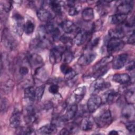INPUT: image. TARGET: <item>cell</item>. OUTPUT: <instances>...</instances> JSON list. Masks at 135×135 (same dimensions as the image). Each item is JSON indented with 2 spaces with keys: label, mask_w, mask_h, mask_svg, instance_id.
Instances as JSON below:
<instances>
[{
  "label": "cell",
  "mask_w": 135,
  "mask_h": 135,
  "mask_svg": "<svg viewBox=\"0 0 135 135\" xmlns=\"http://www.w3.org/2000/svg\"><path fill=\"white\" fill-rule=\"evenodd\" d=\"M61 26L63 31L67 34L72 33L75 29V24L73 22L70 20L64 21L62 23Z\"/></svg>",
  "instance_id": "cell-25"
},
{
  "label": "cell",
  "mask_w": 135,
  "mask_h": 135,
  "mask_svg": "<svg viewBox=\"0 0 135 135\" xmlns=\"http://www.w3.org/2000/svg\"><path fill=\"white\" fill-rule=\"evenodd\" d=\"M127 18V15L116 13L110 17V22L112 24L119 25L125 22Z\"/></svg>",
  "instance_id": "cell-22"
},
{
  "label": "cell",
  "mask_w": 135,
  "mask_h": 135,
  "mask_svg": "<svg viewBox=\"0 0 135 135\" xmlns=\"http://www.w3.org/2000/svg\"><path fill=\"white\" fill-rule=\"evenodd\" d=\"M21 121V114L18 111L14 112L9 119L10 126L12 128H17L20 127Z\"/></svg>",
  "instance_id": "cell-23"
},
{
  "label": "cell",
  "mask_w": 135,
  "mask_h": 135,
  "mask_svg": "<svg viewBox=\"0 0 135 135\" xmlns=\"http://www.w3.org/2000/svg\"><path fill=\"white\" fill-rule=\"evenodd\" d=\"M134 61H131L128 63V64L127 66L126 69L128 71H132L134 70Z\"/></svg>",
  "instance_id": "cell-48"
},
{
  "label": "cell",
  "mask_w": 135,
  "mask_h": 135,
  "mask_svg": "<svg viewBox=\"0 0 135 135\" xmlns=\"http://www.w3.org/2000/svg\"><path fill=\"white\" fill-rule=\"evenodd\" d=\"M112 80L120 84H125L130 81L131 78L127 73H117L113 75Z\"/></svg>",
  "instance_id": "cell-17"
},
{
  "label": "cell",
  "mask_w": 135,
  "mask_h": 135,
  "mask_svg": "<svg viewBox=\"0 0 135 135\" xmlns=\"http://www.w3.org/2000/svg\"><path fill=\"white\" fill-rule=\"evenodd\" d=\"M86 92V88L84 86L78 88L74 91V98L75 102H80L84 98Z\"/></svg>",
  "instance_id": "cell-26"
},
{
  "label": "cell",
  "mask_w": 135,
  "mask_h": 135,
  "mask_svg": "<svg viewBox=\"0 0 135 135\" xmlns=\"http://www.w3.org/2000/svg\"><path fill=\"white\" fill-rule=\"evenodd\" d=\"M60 69L61 72L65 75V74H66L68 72H69L70 70H71L72 69V68L70 67L68 64L66 63H63L62 64L61 66H60Z\"/></svg>",
  "instance_id": "cell-42"
},
{
  "label": "cell",
  "mask_w": 135,
  "mask_h": 135,
  "mask_svg": "<svg viewBox=\"0 0 135 135\" xmlns=\"http://www.w3.org/2000/svg\"><path fill=\"white\" fill-rule=\"evenodd\" d=\"M99 37H95L93 39H92L89 43V47H91V49L93 48L94 47H95L99 43Z\"/></svg>",
  "instance_id": "cell-45"
},
{
  "label": "cell",
  "mask_w": 135,
  "mask_h": 135,
  "mask_svg": "<svg viewBox=\"0 0 135 135\" xmlns=\"http://www.w3.org/2000/svg\"><path fill=\"white\" fill-rule=\"evenodd\" d=\"M97 56L94 52H89L82 55L78 61V63L81 66H86L92 62Z\"/></svg>",
  "instance_id": "cell-10"
},
{
  "label": "cell",
  "mask_w": 135,
  "mask_h": 135,
  "mask_svg": "<svg viewBox=\"0 0 135 135\" xmlns=\"http://www.w3.org/2000/svg\"><path fill=\"white\" fill-rule=\"evenodd\" d=\"M19 72H20V73L21 75H26L28 73V68L27 67L23 66H21L20 68Z\"/></svg>",
  "instance_id": "cell-46"
},
{
  "label": "cell",
  "mask_w": 135,
  "mask_h": 135,
  "mask_svg": "<svg viewBox=\"0 0 135 135\" xmlns=\"http://www.w3.org/2000/svg\"><path fill=\"white\" fill-rule=\"evenodd\" d=\"M128 43L130 44H134V31L129 36V38H128Z\"/></svg>",
  "instance_id": "cell-47"
},
{
  "label": "cell",
  "mask_w": 135,
  "mask_h": 135,
  "mask_svg": "<svg viewBox=\"0 0 135 135\" xmlns=\"http://www.w3.org/2000/svg\"><path fill=\"white\" fill-rule=\"evenodd\" d=\"M124 45L121 39L110 38L107 44V50L109 54H112L121 50Z\"/></svg>",
  "instance_id": "cell-4"
},
{
  "label": "cell",
  "mask_w": 135,
  "mask_h": 135,
  "mask_svg": "<svg viewBox=\"0 0 135 135\" xmlns=\"http://www.w3.org/2000/svg\"><path fill=\"white\" fill-rule=\"evenodd\" d=\"M126 126L127 129L131 133H134V121H131L126 123Z\"/></svg>",
  "instance_id": "cell-39"
},
{
  "label": "cell",
  "mask_w": 135,
  "mask_h": 135,
  "mask_svg": "<svg viewBox=\"0 0 135 135\" xmlns=\"http://www.w3.org/2000/svg\"><path fill=\"white\" fill-rule=\"evenodd\" d=\"M125 99L128 104H134V88L127 90L125 93Z\"/></svg>",
  "instance_id": "cell-31"
},
{
  "label": "cell",
  "mask_w": 135,
  "mask_h": 135,
  "mask_svg": "<svg viewBox=\"0 0 135 135\" xmlns=\"http://www.w3.org/2000/svg\"><path fill=\"white\" fill-rule=\"evenodd\" d=\"M49 5H50V7H51V9L56 14H60L61 13L62 11V7L61 5L58 1H49Z\"/></svg>",
  "instance_id": "cell-32"
},
{
  "label": "cell",
  "mask_w": 135,
  "mask_h": 135,
  "mask_svg": "<svg viewBox=\"0 0 135 135\" xmlns=\"http://www.w3.org/2000/svg\"><path fill=\"white\" fill-rule=\"evenodd\" d=\"M119 93L114 90H110L107 91L103 95L104 101L108 104H111L114 102L118 98Z\"/></svg>",
  "instance_id": "cell-15"
},
{
  "label": "cell",
  "mask_w": 135,
  "mask_h": 135,
  "mask_svg": "<svg viewBox=\"0 0 135 135\" xmlns=\"http://www.w3.org/2000/svg\"><path fill=\"white\" fill-rule=\"evenodd\" d=\"M2 40L4 45L10 50H13L16 46V42L11 33L7 30H4L2 34Z\"/></svg>",
  "instance_id": "cell-8"
},
{
  "label": "cell",
  "mask_w": 135,
  "mask_h": 135,
  "mask_svg": "<svg viewBox=\"0 0 135 135\" xmlns=\"http://www.w3.org/2000/svg\"><path fill=\"white\" fill-rule=\"evenodd\" d=\"M28 60L31 68L36 69L42 67L44 63L42 57L37 53L31 54L28 56Z\"/></svg>",
  "instance_id": "cell-11"
},
{
  "label": "cell",
  "mask_w": 135,
  "mask_h": 135,
  "mask_svg": "<svg viewBox=\"0 0 135 135\" xmlns=\"http://www.w3.org/2000/svg\"><path fill=\"white\" fill-rule=\"evenodd\" d=\"M45 90V86L42 85L37 87L35 90V100L39 101L42 99Z\"/></svg>",
  "instance_id": "cell-35"
},
{
  "label": "cell",
  "mask_w": 135,
  "mask_h": 135,
  "mask_svg": "<svg viewBox=\"0 0 135 135\" xmlns=\"http://www.w3.org/2000/svg\"><path fill=\"white\" fill-rule=\"evenodd\" d=\"M108 34L110 38L121 39L125 36V32L122 27H117L109 30Z\"/></svg>",
  "instance_id": "cell-19"
},
{
  "label": "cell",
  "mask_w": 135,
  "mask_h": 135,
  "mask_svg": "<svg viewBox=\"0 0 135 135\" xmlns=\"http://www.w3.org/2000/svg\"><path fill=\"white\" fill-rule=\"evenodd\" d=\"M113 57L112 55H109L105 57L102 58L101 60H100L98 63H97L93 66V71L95 72L96 71H99L105 67H107V65L112 61Z\"/></svg>",
  "instance_id": "cell-13"
},
{
  "label": "cell",
  "mask_w": 135,
  "mask_h": 135,
  "mask_svg": "<svg viewBox=\"0 0 135 135\" xmlns=\"http://www.w3.org/2000/svg\"><path fill=\"white\" fill-rule=\"evenodd\" d=\"M118 133H119L116 130H111L109 133V134H118Z\"/></svg>",
  "instance_id": "cell-50"
},
{
  "label": "cell",
  "mask_w": 135,
  "mask_h": 135,
  "mask_svg": "<svg viewBox=\"0 0 135 135\" xmlns=\"http://www.w3.org/2000/svg\"><path fill=\"white\" fill-rule=\"evenodd\" d=\"M34 24L31 21L28 20L24 24V32L27 35H30L34 32Z\"/></svg>",
  "instance_id": "cell-33"
},
{
  "label": "cell",
  "mask_w": 135,
  "mask_h": 135,
  "mask_svg": "<svg viewBox=\"0 0 135 135\" xmlns=\"http://www.w3.org/2000/svg\"><path fill=\"white\" fill-rule=\"evenodd\" d=\"M60 134H62V135H64V134H71V133L68 128H64L61 130Z\"/></svg>",
  "instance_id": "cell-49"
},
{
  "label": "cell",
  "mask_w": 135,
  "mask_h": 135,
  "mask_svg": "<svg viewBox=\"0 0 135 135\" xmlns=\"http://www.w3.org/2000/svg\"><path fill=\"white\" fill-rule=\"evenodd\" d=\"M128 59V55L123 53L118 55L112 60V68L115 70L122 68L126 64Z\"/></svg>",
  "instance_id": "cell-9"
},
{
  "label": "cell",
  "mask_w": 135,
  "mask_h": 135,
  "mask_svg": "<svg viewBox=\"0 0 135 135\" xmlns=\"http://www.w3.org/2000/svg\"><path fill=\"white\" fill-rule=\"evenodd\" d=\"M37 18L42 22H49L53 18L52 13L44 7L40 8L37 12Z\"/></svg>",
  "instance_id": "cell-14"
},
{
  "label": "cell",
  "mask_w": 135,
  "mask_h": 135,
  "mask_svg": "<svg viewBox=\"0 0 135 135\" xmlns=\"http://www.w3.org/2000/svg\"><path fill=\"white\" fill-rule=\"evenodd\" d=\"M102 103V99L97 94L91 95L87 102V108L90 113L95 112L100 106Z\"/></svg>",
  "instance_id": "cell-6"
},
{
  "label": "cell",
  "mask_w": 135,
  "mask_h": 135,
  "mask_svg": "<svg viewBox=\"0 0 135 135\" xmlns=\"http://www.w3.org/2000/svg\"><path fill=\"white\" fill-rule=\"evenodd\" d=\"M133 3L132 1H123L118 5L117 7V13L127 15L133 9Z\"/></svg>",
  "instance_id": "cell-7"
},
{
  "label": "cell",
  "mask_w": 135,
  "mask_h": 135,
  "mask_svg": "<svg viewBox=\"0 0 135 135\" xmlns=\"http://www.w3.org/2000/svg\"><path fill=\"white\" fill-rule=\"evenodd\" d=\"M134 104H128L125 105L121 111V118L123 122H128L134 120Z\"/></svg>",
  "instance_id": "cell-5"
},
{
  "label": "cell",
  "mask_w": 135,
  "mask_h": 135,
  "mask_svg": "<svg viewBox=\"0 0 135 135\" xmlns=\"http://www.w3.org/2000/svg\"><path fill=\"white\" fill-rule=\"evenodd\" d=\"M112 115L111 112L108 109L102 110L100 113L94 118V121L100 128L108 127L112 122Z\"/></svg>",
  "instance_id": "cell-1"
},
{
  "label": "cell",
  "mask_w": 135,
  "mask_h": 135,
  "mask_svg": "<svg viewBox=\"0 0 135 135\" xmlns=\"http://www.w3.org/2000/svg\"><path fill=\"white\" fill-rule=\"evenodd\" d=\"M24 98L30 102L35 100V90L33 86H28L24 90Z\"/></svg>",
  "instance_id": "cell-29"
},
{
  "label": "cell",
  "mask_w": 135,
  "mask_h": 135,
  "mask_svg": "<svg viewBox=\"0 0 135 135\" xmlns=\"http://www.w3.org/2000/svg\"><path fill=\"white\" fill-rule=\"evenodd\" d=\"M8 101L6 98H2L1 100V110L2 113H5L8 108Z\"/></svg>",
  "instance_id": "cell-38"
},
{
  "label": "cell",
  "mask_w": 135,
  "mask_h": 135,
  "mask_svg": "<svg viewBox=\"0 0 135 135\" xmlns=\"http://www.w3.org/2000/svg\"><path fill=\"white\" fill-rule=\"evenodd\" d=\"M17 130V134H32L34 133V130L31 127H19L16 128Z\"/></svg>",
  "instance_id": "cell-34"
},
{
  "label": "cell",
  "mask_w": 135,
  "mask_h": 135,
  "mask_svg": "<svg viewBox=\"0 0 135 135\" xmlns=\"http://www.w3.org/2000/svg\"><path fill=\"white\" fill-rule=\"evenodd\" d=\"M13 82L11 80H7L6 82H5L2 86V89L3 90L4 92H5L6 93L10 92L13 88Z\"/></svg>",
  "instance_id": "cell-36"
},
{
  "label": "cell",
  "mask_w": 135,
  "mask_h": 135,
  "mask_svg": "<svg viewBox=\"0 0 135 135\" xmlns=\"http://www.w3.org/2000/svg\"><path fill=\"white\" fill-rule=\"evenodd\" d=\"M78 110V107L76 104H72L69 105L65 112V115H63L64 118L66 121L73 119L76 115Z\"/></svg>",
  "instance_id": "cell-21"
},
{
  "label": "cell",
  "mask_w": 135,
  "mask_h": 135,
  "mask_svg": "<svg viewBox=\"0 0 135 135\" xmlns=\"http://www.w3.org/2000/svg\"><path fill=\"white\" fill-rule=\"evenodd\" d=\"M74 57L73 53L68 48H67L63 53L62 59L64 63L68 64L71 62L74 59Z\"/></svg>",
  "instance_id": "cell-30"
},
{
  "label": "cell",
  "mask_w": 135,
  "mask_h": 135,
  "mask_svg": "<svg viewBox=\"0 0 135 135\" xmlns=\"http://www.w3.org/2000/svg\"><path fill=\"white\" fill-rule=\"evenodd\" d=\"M49 92L52 94H56L59 92V86L57 85L53 84L51 85L49 88Z\"/></svg>",
  "instance_id": "cell-44"
},
{
  "label": "cell",
  "mask_w": 135,
  "mask_h": 135,
  "mask_svg": "<svg viewBox=\"0 0 135 135\" xmlns=\"http://www.w3.org/2000/svg\"><path fill=\"white\" fill-rule=\"evenodd\" d=\"M94 11L92 8L87 7L83 10L82 12V17L84 21H90L94 18Z\"/></svg>",
  "instance_id": "cell-27"
},
{
  "label": "cell",
  "mask_w": 135,
  "mask_h": 135,
  "mask_svg": "<svg viewBox=\"0 0 135 135\" xmlns=\"http://www.w3.org/2000/svg\"><path fill=\"white\" fill-rule=\"evenodd\" d=\"M1 6V8H2V9H3V10L6 12H8L11 9L12 4L9 1H6V2H4V4H2Z\"/></svg>",
  "instance_id": "cell-43"
},
{
  "label": "cell",
  "mask_w": 135,
  "mask_h": 135,
  "mask_svg": "<svg viewBox=\"0 0 135 135\" xmlns=\"http://www.w3.org/2000/svg\"><path fill=\"white\" fill-rule=\"evenodd\" d=\"M60 40L61 41L62 43L66 45L67 46H69L70 45L72 44V39L71 38V37L69 36L63 35L61 36H60Z\"/></svg>",
  "instance_id": "cell-37"
},
{
  "label": "cell",
  "mask_w": 135,
  "mask_h": 135,
  "mask_svg": "<svg viewBox=\"0 0 135 135\" xmlns=\"http://www.w3.org/2000/svg\"><path fill=\"white\" fill-rule=\"evenodd\" d=\"M76 72L72 69L69 72L65 74V79L66 80H71L76 76Z\"/></svg>",
  "instance_id": "cell-41"
},
{
  "label": "cell",
  "mask_w": 135,
  "mask_h": 135,
  "mask_svg": "<svg viewBox=\"0 0 135 135\" xmlns=\"http://www.w3.org/2000/svg\"><path fill=\"white\" fill-rule=\"evenodd\" d=\"M40 134H52L57 132L56 126L53 123H49L41 127L38 130Z\"/></svg>",
  "instance_id": "cell-18"
},
{
  "label": "cell",
  "mask_w": 135,
  "mask_h": 135,
  "mask_svg": "<svg viewBox=\"0 0 135 135\" xmlns=\"http://www.w3.org/2000/svg\"><path fill=\"white\" fill-rule=\"evenodd\" d=\"M26 115L25 116V121L28 124L34 123L37 120L36 112L34 108L32 106H29L26 108Z\"/></svg>",
  "instance_id": "cell-20"
},
{
  "label": "cell",
  "mask_w": 135,
  "mask_h": 135,
  "mask_svg": "<svg viewBox=\"0 0 135 135\" xmlns=\"http://www.w3.org/2000/svg\"><path fill=\"white\" fill-rule=\"evenodd\" d=\"M79 9L78 7L74 5L69 7L68 13L70 16H75L79 13Z\"/></svg>",
  "instance_id": "cell-40"
},
{
  "label": "cell",
  "mask_w": 135,
  "mask_h": 135,
  "mask_svg": "<svg viewBox=\"0 0 135 135\" xmlns=\"http://www.w3.org/2000/svg\"><path fill=\"white\" fill-rule=\"evenodd\" d=\"M93 126V120L91 117H87L82 120L81 121V128L83 131H88L91 130Z\"/></svg>",
  "instance_id": "cell-28"
},
{
  "label": "cell",
  "mask_w": 135,
  "mask_h": 135,
  "mask_svg": "<svg viewBox=\"0 0 135 135\" xmlns=\"http://www.w3.org/2000/svg\"><path fill=\"white\" fill-rule=\"evenodd\" d=\"M68 47L60 45L53 48L50 52V61L53 64H57L62 60L63 53Z\"/></svg>",
  "instance_id": "cell-2"
},
{
  "label": "cell",
  "mask_w": 135,
  "mask_h": 135,
  "mask_svg": "<svg viewBox=\"0 0 135 135\" xmlns=\"http://www.w3.org/2000/svg\"><path fill=\"white\" fill-rule=\"evenodd\" d=\"M88 35L89 33L86 31L84 30H80L74 37V42L75 44L78 46H81L86 41Z\"/></svg>",
  "instance_id": "cell-16"
},
{
  "label": "cell",
  "mask_w": 135,
  "mask_h": 135,
  "mask_svg": "<svg viewBox=\"0 0 135 135\" xmlns=\"http://www.w3.org/2000/svg\"><path fill=\"white\" fill-rule=\"evenodd\" d=\"M13 24L12 25L14 32L18 36H21L24 32V22L23 17L18 13H15L13 16Z\"/></svg>",
  "instance_id": "cell-3"
},
{
  "label": "cell",
  "mask_w": 135,
  "mask_h": 135,
  "mask_svg": "<svg viewBox=\"0 0 135 135\" xmlns=\"http://www.w3.org/2000/svg\"><path fill=\"white\" fill-rule=\"evenodd\" d=\"M34 76L38 81L44 82L47 79V73L42 66L36 69L35 71Z\"/></svg>",
  "instance_id": "cell-24"
},
{
  "label": "cell",
  "mask_w": 135,
  "mask_h": 135,
  "mask_svg": "<svg viewBox=\"0 0 135 135\" xmlns=\"http://www.w3.org/2000/svg\"><path fill=\"white\" fill-rule=\"evenodd\" d=\"M110 86V83L105 82L104 80L101 78H99L92 83L91 89L93 92H96L108 88Z\"/></svg>",
  "instance_id": "cell-12"
}]
</instances>
